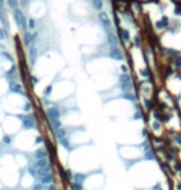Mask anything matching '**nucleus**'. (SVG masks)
I'll return each mask as SVG.
<instances>
[{"label": "nucleus", "mask_w": 181, "mask_h": 190, "mask_svg": "<svg viewBox=\"0 0 181 190\" xmlns=\"http://www.w3.org/2000/svg\"><path fill=\"white\" fill-rule=\"evenodd\" d=\"M91 3H92V6L96 10H98V11H101L103 9V0H91Z\"/></svg>", "instance_id": "f8f14e48"}, {"label": "nucleus", "mask_w": 181, "mask_h": 190, "mask_svg": "<svg viewBox=\"0 0 181 190\" xmlns=\"http://www.w3.org/2000/svg\"><path fill=\"white\" fill-rule=\"evenodd\" d=\"M3 5H4V0H0V9H3Z\"/></svg>", "instance_id": "a211bd4d"}, {"label": "nucleus", "mask_w": 181, "mask_h": 190, "mask_svg": "<svg viewBox=\"0 0 181 190\" xmlns=\"http://www.w3.org/2000/svg\"><path fill=\"white\" fill-rule=\"evenodd\" d=\"M168 25H169V19L164 16L161 20L156 23V28L158 29H165V28H168Z\"/></svg>", "instance_id": "9b49d317"}, {"label": "nucleus", "mask_w": 181, "mask_h": 190, "mask_svg": "<svg viewBox=\"0 0 181 190\" xmlns=\"http://www.w3.org/2000/svg\"><path fill=\"white\" fill-rule=\"evenodd\" d=\"M15 162H16V164L19 168H25V167H27L29 164V158L26 155H24V154H16L15 155Z\"/></svg>", "instance_id": "0eeeda50"}, {"label": "nucleus", "mask_w": 181, "mask_h": 190, "mask_svg": "<svg viewBox=\"0 0 181 190\" xmlns=\"http://www.w3.org/2000/svg\"><path fill=\"white\" fill-rule=\"evenodd\" d=\"M107 42H108V45H109V47L117 46L118 45V38L113 33H109V31H108L107 33Z\"/></svg>", "instance_id": "9d476101"}, {"label": "nucleus", "mask_w": 181, "mask_h": 190, "mask_svg": "<svg viewBox=\"0 0 181 190\" xmlns=\"http://www.w3.org/2000/svg\"><path fill=\"white\" fill-rule=\"evenodd\" d=\"M34 175L31 173H25L23 174V177L20 178V186L24 189H32L34 186Z\"/></svg>", "instance_id": "20e7f679"}, {"label": "nucleus", "mask_w": 181, "mask_h": 190, "mask_svg": "<svg viewBox=\"0 0 181 190\" xmlns=\"http://www.w3.org/2000/svg\"><path fill=\"white\" fill-rule=\"evenodd\" d=\"M120 38L124 41H129V39H130V34H129V31L127 29H122L120 30Z\"/></svg>", "instance_id": "ddd939ff"}, {"label": "nucleus", "mask_w": 181, "mask_h": 190, "mask_svg": "<svg viewBox=\"0 0 181 190\" xmlns=\"http://www.w3.org/2000/svg\"><path fill=\"white\" fill-rule=\"evenodd\" d=\"M36 36H37V33H25V36H24V42L26 46H30L34 44V41L36 40Z\"/></svg>", "instance_id": "6e6552de"}, {"label": "nucleus", "mask_w": 181, "mask_h": 190, "mask_svg": "<svg viewBox=\"0 0 181 190\" xmlns=\"http://www.w3.org/2000/svg\"><path fill=\"white\" fill-rule=\"evenodd\" d=\"M122 157L128 160H137L144 155V149L140 145H124V148L119 149Z\"/></svg>", "instance_id": "f257e3e1"}, {"label": "nucleus", "mask_w": 181, "mask_h": 190, "mask_svg": "<svg viewBox=\"0 0 181 190\" xmlns=\"http://www.w3.org/2000/svg\"><path fill=\"white\" fill-rule=\"evenodd\" d=\"M8 4H9V6L13 10L19 9V8H18V6H19V1H18V0H8Z\"/></svg>", "instance_id": "2eb2a0df"}, {"label": "nucleus", "mask_w": 181, "mask_h": 190, "mask_svg": "<svg viewBox=\"0 0 181 190\" xmlns=\"http://www.w3.org/2000/svg\"><path fill=\"white\" fill-rule=\"evenodd\" d=\"M8 39V31L4 28H0V41H4Z\"/></svg>", "instance_id": "dca6fc26"}, {"label": "nucleus", "mask_w": 181, "mask_h": 190, "mask_svg": "<svg viewBox=\"0 0 181 190\" xmlns=\"http://www.w3.org/2000/svg\"><path fill=\"white\" fill-rule=\"evenodd\" d=\"M30 1H31V0H20V5H21L23 8H26L27 5L30 4Z\"/></svg>", "instance_id": "f3484780"}, {"label": "nucleus", "mask_w": 181, "mask_h": 190, "mask_svg": "<svg viewBox=\"0 0 181 190\" xmlns=\"http://www.w3.org/2000/svg\"><path fill=\"white\" fill-rule=\"evenodd\" d=\"M35 28H36V21H35V19L29 18L27 19V29L29 30H35Z\"/></svg>", "instance_id": "4468645a"}, {"label": "nucleus", "mask_w": 181, "mask_h": 190, "mask_svg": "<svg viewBox=\"0 0 181 190\" xmlns=\"http://www.w3.org/2000/svg\"><path fill=\"white\" fill-rule=\"evenodd\" d=\"M98 21H99L102 28L108 33L109 29H111V19L108 18V15L106 13H103V11H99V14H98Z\"/></svg>", "instance_id": "39448f33"}, {"label": "nucleus", "mask_w": 181, "mask_h": 190, "mask_svg": "<svg viewBox=\"0 0 181 190\" xmlns=\"http://www.w3.org/2000/svg\"><path fill=\"white\" fill-rule=\"evenodd\" d=\"M21 128H23V125H21V121H20L19 116H9V117H6L5 123H4V129L8 134L16 133Z\"/></svg>", "instance_id": "f03ea898"}, {"label": "nucleus", "mask_w": 181, "mask_h": 190, "mask_svg": "<svg viewBox=\"0 0 181 190\" xmlns=\"http://www.w3.org/2000/svg\"><path fill=\"white\" fill-rule=\"evenodd\" d=\"M14 20L16 23L18 28L23 31H26L27 29V19L25 16V14L23 13L21 9H16L14 10Z\"/></svg>", "instance_id": "7ed1b4c3"}, {"label": "nucleus", "mask_w": 181, "mask_h": 190, "mask_svg": "<svg viewBox=\"0 0 181 190\" xmlns=\"http://www.w3.org/2000/svg\"><path fill=\"white\" fill-rule=\"evenodd\" d=\"M29 57H30V62L35 65L36 60H37V49L34 45H30V50H29Z\"/></svg>", "instance_id": "1a4fd4ad"}, {"label": "nucleus", "mask_w": 181, "mask_h": 190, "mask_svg": "<svg viewBox=\"0 0 181 190\" xmlns=\"http://www.w3.org/2000/svg\"><path fill=\"white\" fill-rule=\"evenodd\" d=\"M108 55H109L111 59L116 60V61H122V60H124V55H123L122 50L119 49V47H117V46L109 47V52H108Z\"/></svg>", "instance_id": "423d86ee"}]
</instances>
